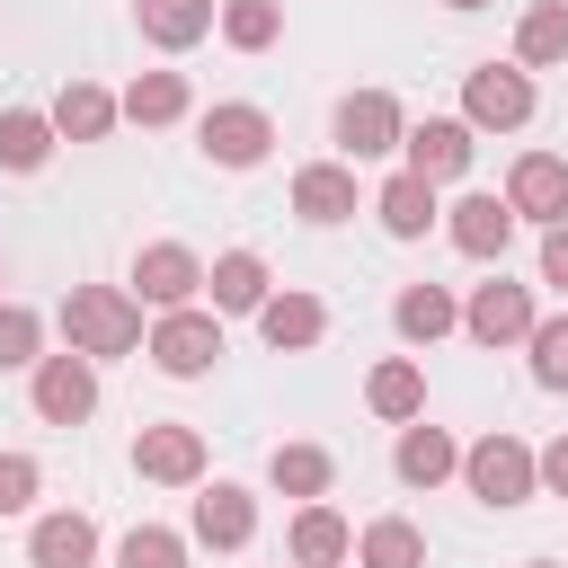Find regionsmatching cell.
<instances>
[{"mask_svg": "<svg viewBox=\"0 0 568 568\" xmlns=\"http://www.w3.org/2000/svg\"><path fill=\"white\" fill-rule=\"evenodd\" d=\"M115 115H124V98L98 89V80H62V98H53V133L62 142H106Z\"/></svg>", "mask_w": 568, "mask_h": 568, "instance_id": "14", "label": "cell"}, {"mask_svg": "<svg viewBox=\"0 0 568 568\" xmlns=\"http://www.w3.org/2000/svg\"><path fill=\"white\" fill-rule=\"evenodd\" d=\"M53 142H62V133H53V115H36V106H0V169H18V178H27V169H44V160H53Z\"/></svg>", "mask_w": 568, "mask_h": 568, "instance_id": "26", "label": "cell"}, {"mask_svg": "<svg viewBox=\"0 0 568 568\" xmlns=\"http://www.w3.org/2000/svg\"><path fill=\"white\" fill-rule=\"evenodd\" d=\"M390 462H399V479H408V488H444V479L462 470V444H453L444 426H426V417H417V426H399V453H390Z\"/></svg>", "mask_w": 568, "mask_h": 568, "instance_id": "22", "label": "cell"}, {"mask_svg": "<svg viewBox=\"0 0 568 568\" xmlns=\"http://www.w3.org/2000/svg\"><path fill=\"white\" fill-rule=\"evenodd\" d=\"M27 399H36V417H44V426H80V417L98 408V364L62 346V355H44V364H36Z\"/></svg>", "mask_w": 568, "mask_h": 568, "instance_id": "7", "label": "cell"}, {"mask_svg": "<svg viewBox=\"0 0 568 568\" xmlns=\"http://www.w3.org/2000/svg\"><path fill=\"white\" fill-rule=\"evenodd\" d=\"M266 479H275L284 497H302V506H320V497H328V479H337V462H328L320 444H275V462H266Z\"/></svg>", "mask_w": 568, "mask_h": 568, "instance_id": "28", "label": "cell"}, {"mask_svg": "<svg viewBox=\"0 0 568 568\" xmlns=\"http://www.w3.org/2000/svg\"><path fill=\"white\" fill-rule=\"evenodd\" d=\"M444 9H488V0H444Z\"/></svg>", "mask_w": 568, "mask_h": 568, "instance_id": "38", "label": "cell"}, {"mask_svg": "<svg viewBox=\"0 0 568 568\" xmlns=\"http://www.w3.org/2000/svg\"><path fill=\"white\" fill-rule=\"evenodd\" d=\"M541 284H550V293H568V222H559V231H541Z\"/></svg>", "mask_w": 568, "mask_h": 568, "instance_id": "36", "label": "cell"}, {"mask_svg": "<svg viewBox=\"0 0 568 568\" xmlns=\"http://www.w3.org/2000/svg\"><path fill=\"white\" fill-rule=\"evenodd\" d=\"M293 213L320 222V231L346 222V213H355V169H346V160H311V169L293 178Z\"/></svg>", "mask_w": 568, "mask_h": 568, "instance_id": "21", "label": "cell"}, {"mask_svg": "<svg viewBox=\"0 0 568 568\" xmlns=\"http://www.w3.org/2000/svg\"><path fill=\"white\" fill-rule=\"evenodd\" d=\"M444 231H453L462 257H506V240H515V204H506V195H462Z\"/></svg>", "mask_w": 568, "mask_h": 568, "instance_id": "16", "label": "cell"}, {"mask_svg": "<svg viewBox=\"0 0 568 568\" xmlns=\"http://www.w3.org/2000/svg\"><path fill=\"white\" fill-rule=\"evenodd\" d=\"M284 36V0H222V44L231 53H266Z\"/></svg>", "mask_w": 568, "mask_h": 568, "instance_id": "30", "label": "cell"}, {"mask_svg": "<svg viewBox=\"0 0 568 568\" xmlns=\"http://www.w3.org/2000/svg\"><path fill=\"white\" fill-rule=\"evenodd\" d=\"M524 568H559V559H524Z\"/></svg>", "mask_w": 568, "mask_h": 568, "instance_id": "39", "label": "cell"}, {"mask_svg": "<svg viewBox=\"0 0 568 568\" xmlns=\"http://www.w3.org/2000/svg\"><path fill=\"white\" fill-rule=\"evenodd\" d=\"M142 355H151L169 382H195V373H213V364H222V320H213V311H195V302H186V311H160V328H151V346H142Z\"/></svg>", "mask_w": 568, "mask_h": 568, "instance_id": "4", "label": "cell"}, {"mask_svg": "<svg viewBox=\"0 0 568 568\" xmlns=\"http://www.w3.org/2000/svg\"><path fill=\"white\" fill-rule=\"evenodd\" d=\"M390 320H399V337H408V346H435V337H453V328H462V302H453L444 284H408V293L390 302Z\"/></svg>", "mask_w": 568, "mask_h": 568, "instance_id": "25", "label": "cell"}, {"mask_svg": "<svg viewBox=\"0 0 568 568\" xmlns=\"http://www.w3.org/2000/svg\"><path fill=\"white\" fill-rule=\"evenodd\" d=\"M355 559V524L337 506H302L293 515V568H346Z\"/></svg>", "mask_w": 568, "mask_h": 568, "instance_id": "23", "label": "cell"}, {"mask_svg": "<svg viewBox=\"0 0 568 568\" xmlns=\"http://www.w3.org/2000/svg\"><path fill=\"white\" fill-rule=\"evenodd\" d=\"M462 124H470V133H515V124H532V71H524V62H479V71L462 80Z\"/></svg>", "mask_w": 568, "mask_h": 568, "instance_id": "3", "label": "cell"}, {"mask_svg": "<svg viewBox=\"0 0 568 568\" xmlns=\"http://www.w3.org/2000/svg\"><path fill=\"white\" fill-rule=\"evenodd\" d=\"M408 169L426 178V186H444V178H462L470 169V124L462 115H426V124H408Z\"/></svg>", "mask_w": 568, "mask_h": 568, "instance_id": "12", "label": "cell"}, {"mask_svg": "<svg viewBox=\"0 0 568 568\" xmlns=\"http://www.w3.org/2000/svg\"><path fill=\"white\" fill-rule=\"evenodd\" d=\"M462 328H470L479 346H524V337H532V284L488 275V284L462 302Z\"/></svg>", "mask_w": 568, "mask_h": 568, "instance_id": "10", "label": "cell"}, {"mask_svg": "<svg viewBox=\"0 0 568 568\" xmlns=\"http://www.w3.org/2000/svg\"><path fill=\"white\" fill-rule=\"evenodd\" d=\"M98 559V524L89 515H36V532H27V568H89Z\"/></svg>", "mask_w": 568, "mask_h": 568, "instance_id": "20", "label": "cell"}, {"mask_svg": "<svg viewBox=\"0 0 568 568\" xmlns=\"http://www.w3.org/2000/svg\"><path fill=\"white\" fill-rule=\"evenodd\" d=\"M541 488H550V497H568V435H559V444H541Z\"/></svg>", "mask_w": 568, "mask_h": 568, "instance_id": "37", "label": "cell"}, {"mask_svg": "<svg viewBox=\"0 0 568 568\" xmlns=\"http://www.w3.org/2000/svg\"><path fill=\"white\" fill-rule=\"evenodd\" d=\"M133 470L160 479V488H195V479H204V435L178 426V417H160V426L133 435Z\"/></svg>", "mask_w": 568, "mask_h": 568, "instance_id": "11", "label": "cell"}, {"mask_svg": "<svg viewBox=\"0 0 568 568\" xmlns=\"http://www.w3.org/2000/svg\"><path fill=\"white\" fill-rule=\"evenodd\" d=\"M115 568H186V532H169V524H133V532L115 541Z\"/></svg>", "mask_w": 568, "mask_h": 568, "instance_id": "32", "label": "cell"}, {"mask_svg": "<svg viewBox=\"0 0 568 568\" xmlns=\"http://www.w3.org/2000/svg\"><path fill=\"white\" fill-rule=\"evenodd\" d=\"M506 204H515V222L559 231V222H568V160H559V151H524V160L506 169Z\"/></svg>", "mask_w": 568, "mask_h": 568, "instance_id": "9", "label": "cell"}, {"mask_svg": "<svg viewBox=\"0 0 568 568\" xmlns=\"http://www.w3.org/2000/svg\"><path fill=\"white\" fill-rule=\"evenodd\" d=\"M18 364H44V320L27 302H0V373H18Z\"/></svg>", "mask_w": 568, "mask_h": 568, "instance_id": "33", "label": "cell"}, {"mask_svg": "<svg viewBox=\"0 0 568 568\" xmlns=\"http://www.w3.org/2000/svg\"><path fill=\"white\" fill-rule=\"evenodd\" d=\"M195 293H204V257H195V248L151 240V248L133 257V302H151V311H186Z\"/></svg>", "mask_w": 568, "mask_h": 568, "instance_id": "8", "label": "cell"}, {"mask_svg": "<svg viewBox=\"0 0 568 568\" xmlns=\"http://www.w3.org/2000/svg\"><path fill=\"white\" fill-rule=\"evenodd\" d=\"M204 160L213 169H257L266 151H275V124H266V106H248V98H231V106H204Z\"/></svg>", "mask_w": 568, "mask_h": 568, "instance_id": "6", "label": "cell"}, {"mask_svg": "<svg viewBox=\"0 0 568 568\" xmlns=\"http://www.w3.org/2000/svg\"><path fill=\"white\" fill-rule=\"evenodd\" d=\"M62 337H71V355H89V364L151 346V337H142V302H133L124 284H71V293H62Z\"/></svg>", "mask_w": 568, "mask_h": 568, "instance_id": "1", "label": "cell"}, {"mask_svg": "<svg viewBox=\"0 0 568 568\" xmlns=\"http://www.w3.org/2000/svg\"><path fill=\"white\" fill-rule=\"evenodd\" d=\"M515 62L541 71V62H568V0H532L524 27H515Z\"/></svg>", "mask_w": 568, "mask_h": 568, "instance_id": "29", "label": "cell"}, {"mask_svg": "<svg viewBox=\"0 0 568 568\" xmlns=\"http://www.w3.org/2000/svg\"><path fill=\"white\" fill-rule=\"evenodd\" d=\"M248 532H257V497L231 488V479H213V488L195 497V541H204V550H240Z\"/></svg>", "mask_w": 568, "mask_h": 568, "instance_id": "19", "label": "cell"}, {"mask_svg": "<svg viewBox=\"0 0 568 568\" xmlns=\"http://www.w3.org/2000/svg\"><path fill=\"white\" fill-rule=\"evenodd\" d=\"M462 479H470V497L479 506H532L541 497V453L524 444V435H479V444H462Z\"/></svg>", "mask_w": 568, "mask_h": 568, "instance_id": "2", "label": "cell"}, {"mask_svg": "<svg viewBox=\"0 0 568 568\" xmlns=\"http://www.w3.org/2000/svg\"><path fill=\"white\" fill-rule=\"evenodd\" d=\"M524 346H532V382H541V390H568V311H559V320H532Z\"/></svg>", "mask_w": 568, "mask_h": 568, "instance_id": "34", "label": "cell"}, {"mask_svg": "<svg viewBox=\"0 0 568 568\" xmlns=\"http://www.w3.org/2000/svg\"><path fill=\"white\" fill-rule=\"evenodd\" d=\"M124 115H133V124H178V115H186V80H178V71H133Z\"/></svg>", "mask_w": 568, "mask_h": 568, "instance_id": "31", "label": "cell"}, {"mask_svg": "<svg viewBox=\"0 0 568 568\" xmlns=\"http://www.w3.org/2000/svg\"><path fill=\"white\" fill-rule=\"evenodd\" d=\"M355 568H426V532L408 515H382L355 532Z\"/></svg>", "mask_w": 568, "mask_h": 568, "instance_id": "27", "label": "cell"}, {"mask_svg": "<svg viewBox=\"0 0 568 568\" xmlns=\"http://www.w3.org/2000/svg\"><path fill=\"white\" fill-rule=\"evenodd\" d=\"M373 213H382V231H390V240H426V222H435L444 204H435V186H426L417 169H390V178L373 186Z\"/></svg>", "mask_w": 568, "mask_h": 568, "instance_id": "15", "label": "cell"}, {"mask_svg": "<svg viewBox=\"0 0 568 568\" xmlns=\"http://www.w3.org/2000/svg\"><path fill=\"white\" fill-rule=\"evenodd\" d=\"M0 284H9V275H0Z\"/></svg>", "mask_w": 568, "mask_h": 568, "instance_id": "40", "label": "cell"}, {"mask_svg": "<svg viewBox=\"0 0 568 568\" xmlns=\"http://www.w3.org/2000/svg\"><path fill=\"white\" fill-rule=\"evenodd\" d=\"M133 18H142V36L160 53H186V44H204L222 27V0H133Z\"/></svg>", "mask_w": 568, "mask_h": 568, "instance_id": "13", "label": "cell"}, {"mask_svg": "<svg viewBox=\"0 0 568 568\" xmlns=\"http://www.w3.org/2000/svg\"><path fill=\"white\" fill-rule=\"evenodd\" d=\"M337 151H346V169L355 160H382V151H399L408 142V115H399V98L390 89H355V98H337Z\"/></svg>", "mask_w": 568, "mask_h": 568, "instance_id": "5", "label": "cell"}, {"mask_svg": "<svg viewBox=\"0 0 568 568\" xmlns=\"http://www.w3.org/2000/svg\"><path fill=\"white\" fill-rule=\"evenodd\" d=\"M204 284H213V311H266V257L257 248H222L204 266Z\"/></svg>", "mask_w": 568, "mask_h": 568, "instance_id": "24", "label": "cell"}, {"mask_svg": "<svg viewBox=\"0 0 568 568\" xmlns=\"http://www.w3.org/2000/svg\"><path fill=\"white\" fill-rule=\"evenodd\" d=\"M364 408L390 417V426H417V417H426V373H417L408 355H382V364L364 373Z\"/></svg>", "mask_w": 568, "mask_h": 568, "instance_id": "18", "label": "cell"}, {"mask_svg": "<svg viewBox=\"0 0 568 568\" xmlns=\"http://www.w3.org/2000/svg\"><path fill=\"white\" fill-rule=\"evenodd\" d=\"M36 488H44L36 453H0V515H27V506H36Z\"/></svg>", "mask_w": 568, "mask_h": 568, "instance_id": "35", "label": "cell"}, {"mask_svg": "<svg viewBox=\"0 0 568 568\" xmlns=\"http://www.w3.org/2000/svg\"><path fill=\"white\" fill-rule=\"evenodd\" d=\"M257 337H266L275 355H302V346H320V337H328V311H320V293H266V311H257Z\"/></svg>", "mask_w": 568, "mask_h": 568, "instance_id": "17", "label": "cell"}]
</instances>
